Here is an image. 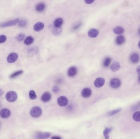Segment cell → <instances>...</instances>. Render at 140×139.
<instances>
[{
	"instance_id": "31",
	"label": "cell",
	"mask_w": 140,
	"mask_h": 139,
	"mask_svg": "<svg viewBox=\"0 0 140 139\" xmlns=\"http://www.w3.org/2000/svg\"><path fill=\"white\" fill-rule=\"evenodd\" d=\"M7 40V37L5 35H0V44L3 43Z\"/></svg>"
},
{
	"instance_id": "12",
	"label": "cell",
	"mask_w": 140,
	"mask_h": 139,
	"mask_svg": "<svg viewBox=\"0 0 140 139\" xmlns=\"http://www.w3.org/2000/svg\"><path fill=\"white\" fill-rule=\"evenodd\" d=\"M99 33V32L98 30H97V29L92 28L89 30L88 34L89 37L92 38H96L98 36Z\"/></svg>"
},
{
	"instance_id": "33",
	"label": "cell",
	"mask_w": 140,
	"mask_h": 139,
	"mask_svg": "<svg viewBox=\"0 0 140 139\" xmlns=\"http://www.w3.org/2000/svg\"><path fill=\"white\" fill-rule=\"evenodd\" d=\"M94 2V1H91V0H88V1H85V2L87 4H90L91 3Z\"/></svg>"
},
{
	"instance_id": "40",
	"label": "cell",
	"mask_w": 140,
	"mask_h": 139,
	"mask_svg": "<svg viewBox=\"0 0 140 139\" xmlns=\"http://www.w3.org/2000/svg\"><path fill=\"white\" fill-rule=\"evenodd\" d=\"M139 34H140V29H139Z\"/></svg>"
},
{
	"instance_id": "21",
	"label": "cell",
	"mask_w": 140,
	"mask_h": 139,
	"mask_svg": "<svg viewBox=\"0 0 140 139\" xmlns=\"http://www.w3.org/2000/svg\"><path fill=\"white\" fill-rule=\"evenodd\" d=\"M34 39L31 36H28L26 37L24 40V44L26 45H30L33 42Z\"/></svg>"
},
{
	"instance_id": "24",
	"label": "cell",
	"mask_w": 140,
	"mask_h": 139,
	"mask_svg": "<svg viewBox=\"0 0 140 139\" xmlns=\"http://www.w3.org/2000/svg\"><path fill=\"white\" fill-rule=\"evenodd\" d=\"M23 70H18L15 72H14L13 73H12L10 75L9 77L11 78H15L17 77L18 76L23 74Z\"/></svg>"
},
{
	"instance_id": "14",
	"label": "cell",
	"mask_w": 140,
	"mask_h": 139,
	"mask_svg": "<svg viewBox=\"0 0 140 139\" xmlns=\"http://www.w3.org/2000/svg\"><path fill=\"white\" fill-rule=\"evenodd\" d=\"M91 94H92V92L91 90L88 88L83 89L82 91V97L84 98H88L90 97Z\"/></svg>"
},
{
	"instance_id": "35",
	"label": "cell",
	"mask_w": 140,
	"mask_h": 139,
	"mask_svg": "<svg viewBox=\"0 0 140 139\" xmlns=\"http://www.w3.org/2000/svg\"><path fill=\"white\" fill-rule=\"evenodd\" d=\"M80 27V23H79V24H78L77 25H76V26L74 27V29H75V30H76L78 28H79Z\"/></svg>"
},
{
	"instance_id": "17",
	"label": "cell",
	"mask_w": 140,
	"mask_h": 139,
	"mask_svg": "<svg viewBox=\"0 0 140 139\" xmlns=\"http://www.w3.org/2000/svg\"><path fill=\"white\" fill-rule=\"evenodd\" d=\"M113 31L115 34L120 35L124 32V29L121 26H118L113 29Z\"/></svg>"
},
{
	"instance_id": "13",
	"label": "cell",
	"mask_w": 140,
	"mask_h": 139,
	"mask_svg": "<svg viewBox=\"0 0 140 139\" xmlns=\"http://www.w3.org/2000/svg\"><path fill=\"white\" fill-rule=\"evenodd\" d=\"M51 98V94L49 92H45L41 97V100L43 102H49Z\"/></svg>"
},
{
	"instance_id": "28",
	"label": "cell",
	"mask_w": 140,
	"mask_h": 139,
	"mask_svg": "<svg viewBox=\"0 0 140 139\" xmlns=\"http://www.w3.org/2000/svg\"><path fill=\"white\" fill-rule=\"evenodd\" d=\"M25 38V35L23 33H20L17 36L16 39L18 42H20L23 41Z\"/></svg>"
},
{
	"instance_id": "25",
	"label": "cell",
	"mask_w": 140,
	"mask_h": 139,
	"mask_svg": "<svg viewBox=\"0 0 140 139\" xmlns=\"http://www.w3.org/2000/svg\"><path fill=\"white\" fill-rule=\"evenodd\" d=\"M112 131V129L111 128H106L103 132L105 139H109V134Z\"/></svg>"
},
{
	"instance_id": "34",
	"label": "cell",
	"mask_w": 140,
	"mask_h": 139,
	"mask_svg": "<svg viewBox=\"0 0 140 139\" xmlns=\"http://www.w3.org/2000/svg\"><path fill=\"white\" fill-rule=\"evenodd\" d=\"M51 139H61L60 137L59 136H53L51 138Z\"/></svg>"
},
{
	"instance_id": "39",
	"label": "cell",
	"mask_w": 140,
	"mask_h": 139,
	"mask_svg": "<svg viewBox=\"0 0 140 139\" xmlns=\"http://www.w3.org/2000/svg\"><path fill=\"white\" fill-rule=\"evenodd\" d=\"M139 82H140V76H139Z\"/></svg>"
},
{
	"instance_id": "18",
	"label": "cell",
	"mask_w": 140,
	"mask_h": 139,
	"mask_svg": "<svg viewBox=\"0 0 140 139\" xmlns=\"http://www.w3.org/2000/svg\"><path fill=\"white\" fill-rule=\"evenodd\" d=\"M125 41V38L122 35H120L116 38V42L118 45H122L124 43Z\"/></svg>"
},
{
	"instance_id": "7",
	"label": "cell",
	"mask_w": 140,
	"mask_h": 139,
	"mask_svg": "<svg viewBox=\"0 0 140 139\" xmlns=\"http://www.w3.org/2000/svg\"><path fill=\"white\" fill-rule=\"evenodd\" d=\"M68 102H69L67 98L64 96H60L57 99V103L58 105L61 107H64L67 106L68 104Z\"/></svg>"
},
{
	"instance_id": "30",
	"label": "cell",
	"mask_w": 140,
	"mask_h": 139,
	"mask_svg": "<svg viewBox=\"0 0 140 139\" xmlns=\"http://www.w3.org/2000/svg\"><path fill=\"white\" fill-rule=\"evenodd\" d=\"M27 23V21H26V20H21V21H19V26L21 27H24L26 26Z\"/></svg>"
},
{
	"instance_id": "3",
	"label": "cell",
	"mask_w": 140,
	"mask_h": 139,
	"mask_svg": "<svg viewBox=\"0 0 140 139\" xmlns=\"http://www.w3.org/2000/svg\"><path fill=\"white\" fill-rule=\"evenodd\" d=\"M42 110L40 107L38 106L32 108L30 111V114L31 116L34 118H38L42 115Z\"/></svg>"
},
{
	"instance_id": "26",
	"label": "cell",
	"mask_w": 140,
	"mask_h": 139,
	"mask_svg": "<svg viewBox=\"0 0 140 139\" xmlns=\"http://www.w3.org/2000/svg\"><path fill=\"white\" fill-rule=\"evenodd\" d=\"M133 118L136 122H140V111H136L134 113L133 115Z\"/></svg>"
},
{
	"instance_id": "9",
	"label": "cell",
	"mask_w": 140,
	"mask_h": 139,
	"mask_svg": "<svg viewBox=\"0 0 140 139\" xmlns=\"http://www.w3.org/2000/svg\"><path fill=\"white\" fill-rule=\"evenodd\" d=\"M105 80L104 78L99 77L96 79L94 83V85L97 88H100L104 85Z\"/></svg>"
},
{
	"instance_id": "15",
	"label": "cell",
	"mask_w": 140,
	"mask_h": 139,
	"mask_svg": "<svg viewBox=\"0 0 140 139\" xmlns=\"http://www.w3.org/2000/svg\"><path fill=\"white\" fill-rule=\"evenodd\" d=\"M44 27V25L42 22H39L36 23L34 26V29L36 32H40Z\"/></svg>"
},
{
	"instance_id": "23",
	"label": "cell",
	"mask_w": 140,
	"mask_h": 139,
	"mask_svg": "<svg viewBox=\"0 0 140 139\" xmlns=\"http://www.w3.org/2000/svg\"><path fill=\"white\" fill-rule=\"evenodd\" d=\"M112 59L110 57H107L104 59L103 62V65L104 67H108L111 63Z\"/></svg>"
},
{
	"instance_id": "11",
	"label": "cell",
	"mask_w": 140,
	"mask_h": 139,
	"mask_svg": "<svg viewBox=\"0 0 140 139\" xmlns=\"http://www.w3.org/2000/svg\"><path fill=\"white\" fill-rule=\"evenodd\" d=\"M68 75L70 77H73L77 74V69L75 66H72L68 71Z\"/></svg>"
},
{
	"instance_id": "19",
	"label": "cell",
	"mask_w": 140,
	"mask_h": 139,
	"mask_svg": "<svg viewBox=\"0 0 140 139\" xmlns=\"http://www.w3.org/2000/svg\"><path fill=\"white\" fill-rule=\"evenodd\" d=\"M63 19L59 18L56 19L54 21V25L56 27H61L63 24Z\"/></svg>"
},
{
	"instance_id": "1",
	"label": "cell",
	"mask_w": 140,
	"mask_h": 139,
	"mask_svg": "<svg viewBox=\"0 0 140 139\" xmlns=\"http://www.w3.org/2000/svg\"><path fill=\"white\" fill-rule=\"evenodd\" d=\"M19 19H15L10 21H7L6 22H2L0 23V28L7 27H12L15 26V25L18 24L19 22Z\"/></svg>"
},
{
	"instance_id": "37",
	"label": "cell",
	"mask_w": 140,
	"mask_h": 139,
	"mask_svg": "<svg viewBox=\"0 0 140 139\" xmlns=\"http://www.w3.org/2000/svg\"><path fill=\"white\" fill-rule=\"evenodd\" d=\"M3 94H4V91L2 89H0V96L3 95Z\"/></svg>"
},
{
	"instance_id": "36",
	"label": "cell",
	"mask_w": 140,
	"mask_h": 139,
	"mask_svg": "<svg viewBox=\"0 0 140 139\" xmlns=\"http://www.w3.org/2000/svg\"><path fill=\"white\" fill-rule=\"evenodd\" d=\"M136 71H137V73L138 74L140 75V65L137 67V69H136Z\"/></svg>"
},
{
	"instance_id": "2",
	"label": "cell",
	"mask_w": 140,
	"mask_h": 139,
	"mask_svg": "<svg viewBox=\"0 0 140 139\" xmlns=\"http://www.w3.org/2000/svg\"><path fill=\"white\" fill-rule=\"evenodd\" d=\"M17 94L15 91H10L7 92L5 95V98L9 102H15L17 99Z\"/></svg>"
},
{
	"instance_id": "5",
	"label": "cell",
	"mask_w": 140,
	"mask_h": 139,
	"mask_svg": "<svg viewBox=\"0 0 140 139\" xmlns=\"http://www.w3.org/2000/svg\"><path fill=\"white\" fill-rule=\"evenodd\" d=\"M110 85L113 89H117L121 85V81L118 78H113L110 81Z\"/></svg>"
},
{
	"instance_id": "32",
	"label": "cell",
	"mask_w": 140,
	"mask_h": 139,
	"mask_svg": "<svg viewBox=\"0 0 140 139\" xmlns=\"http://www.w3.org/2000/svg\"><path fill=\"white\" fill-rule=\"evenodd\" d=\"M59 91V89L57 86H55L53 88V91L55 93H58Z\"/></svg>"
},
{
	"instance_id": "6",
	"label": "cell",
	"mask_w": 140,
	"mask_h": 139,
	"mask_svg": "<svg viewBox=\"0 0 140 139\" xmlns=\"http://www.w3.org/2000/svg\"><path fill=\"white\" fill-rule=\"evenodd\" d=\"M11 114L10 111L7 108H3L0 111V117L2 118H8L10 116Z\"/></svg>"
},
{
	"instance_id": "8",
	"label": "cell",
	"mask_w": 140,
	"mask_h": 139,
	"mask_svg": "<svg viewBox=\"0 0 140 139\" xmlns=\"http://www.w3.org/2000/svg\"><path fill=\"white\" fill-rule=\"evenodd\" d=\"M18 58V54L16 53H11L9 55L7 56V61L9 63H15L17 61Z\"/></svg>"
},
{
	"instance_id": "29",
	"label": "cell",
	"mask_w": 140,
	"mask_h": 139,
	"mask_svg": "<svg viewBox=\"0 0 140 139\" xmlns=\"http://www.w3.org/2000/svg\"><path fill=\"white\" fill-rule=\"evenodd\" d=\"M121 110V109L119 108L111 111H109V112L108 113V115L111 116H112V115H115L116 114V113H118L120 112V111Z\"/></svg>"
},
{
	"instance_id": "27",
	"label": "cell",
	"mask_w": 140,
	"mask_h": 139,
	"mask_svg": "<svg viewBox=\"0 0 140 139\" xmlns=\"http://www.w3.org/2000/svg\"><path fill=\"white\" fill-rule=\"evenodd\" d=\"M29 98L32 100H35L37 98L36 94L33 90H31L29 92Z\"/></svg>"
},
{
	"instance_id": "4",
	"label": "cell",
	"mask_w": 140,
	"mask_h": 139,
	"mask_svg": "<svg viewBox=\"0 0 140 139\" xmlns=\"http://www.w3.org/2000/svg\"><path fill=\"white\" fill-rule=\"evenodd\" d=\"M48 132H37L34 135V139H47L50 136Z\"/></svg>"
},
{
	"instance_id": "38",
	"label": "cell",
	"mask_w": 140,
	"mask_h": 139,
	"mask_svg": "<svg viewBox=\"0 0 140 139\" xmlns=\"http://www.w3.org/2000/svg\"><path fill=\"white\" fill-rule=\"evenodd\" d=\"M138 47H139V48L140 49V41H139V42H138Z\"/></svg>"
},
{
	"instance_id": "10",
	"label": "cell",
	"mask_w": 140,
	"mask_h": 139,
	"mask_svg": "<svg viewBox=\"0 0 140 139\" xmlns=\"http://www.w3.org/2000/svg\"><path fill=\"white\" fill-rule=\"evenodd\" d=\"M130 60L132 63L134 64L138 63L140 61V56L137 53H134L131 55V56H130Z\"/></svg>"
},
{
	"instance_id": "22",
	"label": "cell",
	"mask_w": 140,
	"mask_h": 139,
	"mask_svg": "<svg viewBox=\"0 0 140 139\" xmlns=\"http://www.w3.org/2000/svg\"><path fill=\"white\" fill-rule=\"evenodd\" d=\"M62 29L61 27H54L52 30L53 34L56 36L60 35L62 33Z\"/></svg>"
},
{
	"instance_id": "16",
	"label": "cell",
	"mask_w": 140,
	"mask_h": 139,
	"mask_svg": "<svg viewBox=\"0 0 140 139\" xmlns=\"http://www.w3.org/2000/svg\"><path fill=\"white\" fill-rule=\"evenodd\" d=\"M120 67V65L119 63L118 62H116L113 63L111 65L110 67V69L113 72H116L119 70Z\"/></svg>"
},
{
	"instance_id": "20",
	"label": "cell",
	"mask_w": 140,
	"mask_h": 139,
	"mask_svg": "<svg viewBox=\"0 0 140 139\" xmlns=\"http://www.w3.org/2000/svg\"><path fill=\"white\" fill-rule=\"evenodd\" d=\"M46 6L44 3H41L36 5V10L38 12H42L45 9Z\"/></svg>"
}]
</instances>
